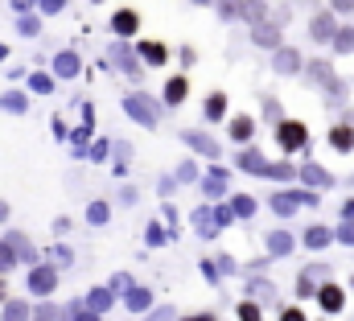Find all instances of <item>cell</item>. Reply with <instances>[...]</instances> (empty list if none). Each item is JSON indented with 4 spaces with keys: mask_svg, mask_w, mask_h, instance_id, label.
<instances>
[{
    "mask_svg": "<svg viewBox=\"0 0 354 321\" xmlns=\"http://www.w3.org/2000/svg\"><path fill=\"white\" fill-rule=\"evenodd\" d=\"M272 71L276 75H301V54L292 50V46H280V50H272Z\"/></svg>",
    "mask_w": 354,
    "mask_h": 321,
    "instance_id": "obj_8",
    "label": "cell"
},
{
    "mask_svg": "<svg viewBox=\"0 0 354 321\" xmlns=\"http://www.w3.org/2000/svg\"><path fill=\"white\" fill-rule=\"evenodd\" d=\"M145 235H149V247H161V243H165V227H161V223H149V231H145Z\"/></svg>",
    "mask_w": 354,
    "mask_h": 321,
    "instance_id": "obj_40",
    "label": "cell"
},
{
    "mask_svg": "<svg viewBox=\"0 0 354 321\" xmlns=\"http://www.w3.org/2000/svg\"><path fill=\"white\" fill-rule=\"evenodd\" d=\"M0 321H29V305H25V301H12V297H8V301L0 305Z\"/></svg>",
    "mask_w": 354,
    "mask_h": 321,
    "instance_id": "obj_28",
    "label": "cell"
},
{
    "mask_svg": "<svg viewBox=\"0 0 354 321\" xmlns=\"http://www.w3.org/2000/svg\"><path fill=\"white\" fill-rule=\"evenodd\" d=\"M169 318H174L169 309H157V313H153V318H149V321H169Z\"/></svg>",
    "mask_w": 354,
    "mask_h": 321,
    "instance_id": "obj_52",
    "label": "cell"
},
{
    "mask_svg": "<svg viewBox=\"0 0 354 321\" xmlns=\"http://www.w3.org/2000/svg\"><path fill=\"white\" fill-rule=\"evenodd\" d=\"M124 305H128L132 313H145V309L153 305V293H149V288H128V293H124Z\"/></svg>",
    "mask_w": 354,
    "mask_h": 321,
    "instance_id": "obj_27",
    "label": "cell"
},
{
    "mask_svg": "<svg viewBox=\"0 0 354 321\" xmlns=\"http://www.w3.org/2000/svg\"><path fill=\"white\" fill-rule=\"evenodd\" d=\"M181 321H214V313H194V318H181Z\"/></svg>",
    "mask_w": 354,
    "mask_h": 321,
    "instance_id": "obj_53",
    "label": "cell"
},
{
    "mask_svg": "<svg viewBox=\"0 0 354 321\" xmlns=\"http://www.w3.org/2000/svg\"><path fill=\"white\" fill-rule=\"evenodd\" d=\"M239 17H248V21H252V29H256V25H264V21H268V4H264V0H248V4L239 8Z\"/></svg>",
    "mask_w": 354,
    "mask_h": 321,
    "instance_id": "obj_29",
    "label": "cell"
},
{
    "mask_svg": "<svg viewBox=\"0 0 354 321\" xmlns=\"http://www.w3.org/2000/svg\"><path fill=\"white\" fill-rule=\"evenodd\" d=\"M276 140H280L284 153H301V149L309 145V128H305L301 120H280V124H276Z\"/></svg>",
    "mask_w": 354,
    "mask_h": 321,
    "instance_id": "obj_3",
    "label": "cell"
},
{
    "mask_svg": "<svg viewBox=\"0 0 354 321\" xmlns=\"http://www.w3.org/2000/svg\"><path fill=\"white\" fill-rule=\"evenodd\" d=\"M227 223H231V210H227V206H214V210H210V206H202V210L194 214V227L202 231V239H214Z\"/></svg>",
    "mask_w": 354,
    "mask_h": 321,
    "instance_id": "obj_5",
    "label": "cell"
},
{
    "mask_svg": "<svg viewBox=\"0 0 354 321\" xmlns=\"http://www.w3.org/2000/svg\"><path fill=\"white\" fill-rule=\"evenodd\" d=\"M189 4H214V0H189Z\"/></svg>",
    "mask_w": 354,
    "mask_h": 321,
    "instance_id": "obj_58",
    "label": "cell"
},
{
    "mask_svg": "<svg viewBox=\"0 0 354 321\" xmlns=\"http://www.w3.org/2000/svg\"><path fill=\"white\" fill-rule=\"evenodd\" d=\"M83 305H87L91 313L99 318V313H107V309L115 305V293H111V288H91V293H87V301H83Z\"/></svg>",
    "mask_w": 354,
    "mask_h": 321,
    "instance_id": "obj_19",
    "label": "cell"
},
{
    "mask_svg": "<svg viewBox=\"0 0 354 321\" xmlns=\"http://www.w3.org/2000/svg\"><path fill=\"white\" fill-rule=\"evenodd\" d=\"M54 318V309H50V305H41V309H37V321H50Z\"/></svg>",
    "mask_w": 354,
    "mask_h": 321,
    "instance_id": "obj_51",
    "label": "cell"
},
{
    "mask_svg": "<svg viewBox=\"0 0 354 321\" xmlns=\"http://www.w3.org/2000/svg\"><path fill=\"white\" fill-rule=\"evenodd\" d=\"M334 33H338V21H334V12L326 8V12H317L313 21H309V37L313 42H334Z\"/></svg>",
    "mask_w": 354,
    "mask_h": 321,
    "instance_id": "obj_12",
    "label": "cell"
},
{
    "mask_svg": "<svg viewBox=\"0 0 354 321\" xmlns=\"http://www.w3.org/2000/svg\"><path fill=\"white\" fill-rule=\"evenodd\" d=\"M292 247H297V243H292L288 231H272V235H268V255H276V259H284Z\"/></svg>",
    "mask_w": 354,
    "mask_h": 321,
    "instance_id": "obj_24",
    "label": "cell"
},
{
    "mask_svg": "<svg viewBox=\"0 0 354 321\" xmlns=\"http://www.w3.org/2000/svg\"><path fill=\"white\" fill-rule=\"evenodd\" d=\"M334 239L342 243V247H354V223H342V231H338Z\"/></svg>",
    "mask_w": 354,
    "mask_h": 321,
    "instance_id": "obj_44",
    "label": "cell"
},
{
    "mask_svg": "<svg viewBox=\"0 0 354 321\" xmlns=\"http://www.w3.org/2000/svg\"><path fill=\"white\" fill-rule=\"evenodd\" d=\"M235 313H239V321H260V305H256V301H239Z\"/></svg>",
    "mask_w": 354,
    "mask_h": 321,
    "instance_id": "obj_39",
    "label": "cell"
},
{
    "mask_svg": "<svg viewBox=\"0 0 354 321\" xmlns=\"http://www.w3.org/2000/svg\"><path fill=\"white\" fill-rule=\"evenodd\" d=\"M17 33L37 37V33H41V21H37V17H21V21H17Z\"/></svg>",
    "mask_w": 354,
    "mask_h": 321,
    "instance_id": "obj_36",
    "label": "cell"
},
{
    "mask_svg": "<svg viewBox=\"0 0 354 321\" xmlns=\"http://www.w3.org/2000/svg\"><path fill=\"white\" fill-rule=\"evenodd\" d=\"M301 206H317V194L313 190H280V194H272V210L276 214H292Z\"/></svg>",
    "mask_w": 354,
    "mask_h": 321,
    "instance_id": "obj_4",
    "label": "cell"
},
{
    "mask_svg": "<svg viewBox=\"0 0 354 321\" xmlns=\"http://www.w3.org/2000/svg\"><path fill=\"white\" fill-rule=\"evenodd\" d=\"M107 62H111V66H120L128 79H145V75H140V62H136V58H132V50H128V42H111Z\"/></svg>",
    "mask_w": 354,
    "mask_h": 321,
    "instance_id": "obj_6",
    "label": "cell"
},
{
    "mask_svg": "<svg viewBox=\"0 0 354 321\" xmlns=\"http://www.w3.org/2000/svg\"><path fill=\"white\" fill-rule=\"evenodd\" d=\"M12 264H17V251L8 247V239H0V272H12Z\"/></svg>",
    "mask_w": 354,
    "mask_h": 321,
    "instance_id": "obj_37",
    "label": "cell"
},
{
    "mask_svg": "<svg viewBox=\"0 0 354 321\" xmlns=\"http://www.w3.org/2000/svg\"><path fill=\"white\" fill-rule=\"evenodd\" d=\"M54 75H58V79H75V75H79V54H75V50H62V54L54 58Z\"/></svg>",
    "mask_w": 354,
    "mask_h": 321,
    "instance_id": "obj_22",
    "label": "cell"
},
{
    "mask_svg": "<svg viewBox=\"0 0 354 321\" xmlns=\"http://www.w3.org/2000/svg\"><path fill=\"white\" fill-rule=\"evenodd\" d=\"M280 321H305V313H301V309H284V313H280Z\"/></svg>",
    "mask_w": 354,
    "mask_h": 321,
    "instance_id": "obj_49",
    "label": "cell"
},
{
    "mask_svg": "<svg viewBox=\"0 0 354 321\" xmlns=\"http://www.w3.org/2000/svg\"><path fill=\"white\" fill-rule=\"evenodd\" d=\"M0 107L12 111V116H21V111L29 107V99H25V91H4V95H0Z\"/></svg>",
    "mask_w": 354,
    "mask_h": 321,
    "instance_id": "obj_30",
    "label": "cell"
},
{
    "mask_svg": "<svg viewBox=\"0 0 354 321\" xmlns=\"http://www.w3.org/2000/svg\"><path fill=\"white\" fill-rule=\"evenodd\" d=\"M301 243H305L309 251H322V247H330V243H334V231H330V227H309Z\"/></svg>",
    "mask_w": 354,
    "mask_h": 321,
    "instance_id": "obj_25",
    "label": "cell"
},
{
    "mask_svg": "<svg viewBox=\"0 0 354 321\" xmlns=\"http://www.w3.org/2000/svg\"><path fill=\"white\" fill-rule=\"evenodd\" d=\"M252 293H256L260 301H272V305H276V284H268V280H252ZM260 301H256V305H260Z\"/></svg>",
    "mask_w": 354,
    "mask_h": 321,
    "instance_id": "obj_35",
    "label": "cell"
},
{
    "mask_svg": "<svg viewBox=\"0 0 354 321\" xmlns=\"http://www.w3.org/2000/svg\"><path fill=\"white\" fill-rule=\"evenodd\" d=\"M264 120H268V124H280V120H284L280 99H264Z\"/></svg>",
    "mask_w": 354,
    "mask_h": 321,
    "instance_id": "obj_38",
    "label": "cell"
},
{
    "mask_svg": "<svg viewBox=\"0 0 354 321\" xmlns=\"http://www.w3.org/2000/svg\"><path fill=\"white\" fill-rule=\"evenodd\" d=\"M235 165H239L243 173H252V177H264V169H268L264 153H260L256 145H243V149H239V157H235Z\"/></svg>",
    "mask_w": 354,
    "mask_h": 321,
    "instance_id": "obj_11",
    "label": "cell"
},
{
    "mask_svg": "<svg viewBox=\"0 0 354 321\" xmlns=\"http://www.w3.org/2000/svg\"><path fill=\"white\" fill-rule=\"evenodd\" d=\"M202 111H206V120H210V124H218V120L227 116V95H223V91L206 95V107H202Z\"/></svg>",
    "mask_w": 354,
    "mask_h": 321,
    "instance_id": "obj_26",
    "label": "cell"
},
{
    "mask_svg": "<svg viewBox=\"0 0 354 321\" xmlns=\"http://www.w3.org/2000/svg\"><path fill=\"white\" fill-rule=\"evenodd\" d=\"M264 177L268 181H288V177H297V169H292L288 160H276V165H268L264 169Z\"/></svg>",
    "mask_w": 354,
    "mask_h": 321,
    "instance_id": "obj_32",
    "label": "cell"
},
{
    "mask_svg": "<svg viewBox=\"0 0 354 321\" xmlns=\"http://www.w3.org/2000/svg\"><path fill=\"white\" fill-rule=\"evenodd\" d=\"M334 12H354V0H334Z\"/></svg>",
    "mask_w": 354,
    "mask_h": 321,
    "instance_id": "obj_50",
    "label": "cell"
},
{
    "mask_svg": "<svg viewBox=\"0 0 354 321\" xmlns=\"http://www.w3.org/2000/svg\"><path fill=\"white\" fill-rule=\"evenodd\" d=\"M91 4H99V0H91Z\"/></svg>",
    "mask_w": 354,
    "mask_h": 321,
    "instance_id": "obj_59",
    "label": "cell"
},
{
    "mask_svg": "<svg viewBox=\"0 0 354 321\" xmlns=\"http://www.w3.org/2000/svg\"><path fill=\"white\" fill-rule=\"evenodd\" d=\"M62 4H66V0H41V12L54 17V12H62Z\"/></svg>",
    "mask_w": 354,
    "mask_h": 321,
    "instance_id": "obj_47",
    "label": "cell"
},
{
    "mask_svg": "<svg viewBox=\"0 0 354 321\" xmlns=\"http://www.w3.org/2000/svg\"><path fill=\"white\" fill-rule=\"evenodd\" d=\"M177 181H198V165L194 160H181L177 165Z\"/></svg>",
    "mask_w": 354,
    "mask_h": 321,
    "instance_id": "obj_41",
    "label": "cell"
},
{
    "mask_svg": "<svg viewBox=\"0 0 354 321\" xmlns=\"http://www.w3.org/2000/svg\"><path fill=\"white\" fill-rule=\"evenodd\" d=\"M136 29H140L136 8H120V12H111V33H115V37H132Z\"/></svg>",
    "mask_w": 354,
    "mask_h": 321,
    "instance_id": "obj_13",
    "label": "cell"
},
{
    "mask_svg": "<svg viewBox=\"0 0 354 321\" xmlns=\"http://www.w3.org/2000/svg\"><path fill=\"white\" fill-rule=\"evenodd\" d=\"M103 288H111V293H128V288H132V280H128V272H115V276H111V284H103Z\"/></svg>",
    "mask_w": 354,
    "mask_h": 321,
    "instance_id": "obj_42",
    "label": "cell"
},
{
    "mask_svg": "<svg viewBox=\"0 0 354 321\" xmlns=\"http://www.w3.org/2000/svg\"><path fill=\"white\" fill-rule=\"evenodd\" d=\"M124 111H128L136 124H145V128H157V120H161V111H157V99H149L145 91H132V95L124 99Z\"/></svg>",
    "mask_w": 354,
    "mask_h": 321,
    "instance_id": "obj_1",
    "label": "cell"
},
{
    "mask_svg": "<svg viewBox=\"0 0 354 321\" xmlns=\"http://www.w3.org/2000/svg\"><path fill=\"white\" fill-rule=\"evenodd\" d=\"M71 321H99V318L91 313L87 305H79V301H75V309H71Z\"/></svg>",
    "mask_w": 354,
    "mask_h": 321,
    "instance_id": "obj_45",
    "label": "cell"
},
{
    "mask_svg": "<svg viewBox=\"0 0 354 321\" xmlns=\"http://www.w3.org/2000/svg\"><path fill=\"white\" fill-rule=\"evenodd\" d=\"M252 42H256L260 50H280V46H284L280 29H276L272 21H264V25H256V29H252Z\"/></svg>",
    "mask_w": 354,
    "mask_h": 321,
    "instance_id": "obj_15",
    "label": "cell"
},
{
    "mask_svg": "<svg viewBox=\"0 0 354 321\" xmlns=\"http://www.w3.org/2000/svg\"><path fill=\"white\" fill-rule=\"evenodd\" d=\"M8 301V288H4V276H0V305Z\"/></svg>",
    "mask_w": 354,
    "mask_h": 321,
    "instance_id": "obj_56",
    "label": "cell"
},
{
    "mask_svg": "<svg viewBox=\"0 0 354 321\" xmlns=\"http://www.w3.org/2000/svg\"><path fill=\"white\" fill-rule=\"evenodd\" d=\"M227 181H231V173H227V169H210L198 185H202V194L214 202V198H223V194H227Z\"/></svg>",
    "mask_w": 354,
    "mask_h": 321,
    "instance_id": "obj_14",
    "label": "cell"
},
{
    "mask_svg": "<svg viewBox=\"0 0 354 321\" xmlns=\"http://www.w3.org/2000/svg\"><path fill=\"white\" fill-rule=\"evenodd\" d=\"M330 145H334V153H354V128L351 124H334L330 128Z\"/></svg>",
    "mask_w": 354,
    "mask_h": 321,
    "instance_id": "obj_20",
    "label": "cell"
},
{
    "mask_svg": "<svg viewBox=\"0 0 354 321\" xmlns=\"http://www.w3.org/2000/svg\"><path fill=\"white\" fill-rule=\"evenodd\" d=\"M330 46H334L338 54H354V25H346V29H338Z\"/></svg>",
    "mask_w": 354,
    "mask_h": 321,
    "instance_id": "obj_31",
    "label": "cell"
},
{
    "mask_svg": "<svg viewBox=\"0 0 354 321\" xmlns=\"http://www.w3.org/2000/svg\"><path fill=\"white\" fill-rule=\"evenodd\" d=\"M297 177L305 181V190L313 185V194H317V190H330V185H334V177H330V173H326L322 165H313V160H305V165L297 169Z\"/></svg>",
    "mask_w": 354,
    "mask_h": 321,
    "instance_id": "obj_10",
    "label": "cell"
},
{
    "mask_svg": "<svg viewBox=\"0 0 354 321\" xmlns=\"http://www.w3.org/2000/svg\"><path fill=\"white\" fill-rule=\"evenodd\" d=\"M309 79L317 82L322 91H330V99H346V82L334 75V66H330L326 58H313V62H309Z\"/></svg>",
    "mask_w": 354,
    "mask_h": 321,
    "instance_id": "obj_2",
    "label": "cell"
},
{
    "mask_svg": "<svg viewBox=\"0 0 354 321\" xmlns=\"http://www.w3.org/2000/svg\"><path fill=\"white\" fill-rule=\"evenodd\" d=\"M256 206H260V202H256L252 194H235V198L227 202V210H231V219H252V214H256Z\"/></svg>",
    "mask_w": 354,
    "mask_h": 321,
    "instance_id": "obj_23",
    "label": "cell"
},
{
    "mask_svg": "<svg viewBox=\"0 0 354 321\" xmlns=\"http://www.w3.org/2000/svg\"><path fill=\"white\" fill-rule=\"evenodd\" d=\"M227 136L239 140V145H248V140L256 136V120H252V116H235V120L227 124Z\"/></svg>",
    "mask_w": 354,
    "mask_h": 321,
    "instance_id": "obj_17",
    "label": "cell"
},
{
    "mask_svg": "<svg viewBox=\"0 0 354 321\" xmlns=\"http://www.w3.org/2000/svg\"><path fill=\"white\" fill-rule=\"evenodd\" d=\"M29 4H33V0H12V8H17V12H25Z\"/></svg>",
    "mask_w": 354,
    "mask_h": 321,
    "instance_id": "obj_54",
    "label": "cell"
},
{
    "mask_svg": "<svg viewBox=\"0 0 354 321\" xmlns=\"http://www.w3.org/2000/svg\"><path fill=\"white\" fill-rule=\"evenodd\" d=\"M4 219H8V202L0 198V223H4Z\"/></svg>",
    "mask_w": 354,
    "mask_h": 321,
    "instance_id": "obj_55",
    "label": "cell"
},
{
    "mask_svg": "<svg viewBox=\"0 0 354 321\" xmlns=\"http://www.w3.org/2000/svg\"><path fill=\"white\" fill-rule=\"evenodd\" d=\"M185 95H189V79H185V75H174V79L165 82V107L185 103Z\"/></svg>",
    "mask_w": 354,
    "mask_h": 321,
    "instance_id": "obj_21",
    "label": "cell"
},
{
    "mask_svg": "<svg viewBox=\"0 0 354 321\" xmlns=\"http://www.w3.org/2000/svg\"><path fill=\"white\" fill-rule=\"evenodd\" d=\"M107 214H111V210H107V202H91V206H87V223H91V227H103V223H107Z\"/></svg>",
    "mask_w": 354,
    "mask_h": 321,
    "instance_id": "obj_33",
    "label": "cell"
},
{
    "mask_svg": "<svg viewBox=\"0 0 354 321\" xmlns=\"http://www.w3.org/2000/svg\"><path fill=\"white\" fill-rule=\"evenodd\" d=\"M136 54H140V62H149V66H165V58H169V50H165L161 42H136Z\"/></svg>",
    "mask_w": 354,
    "mask_h": 321,
    "instance_id": "obj_16",
    "label": "cell"
},
{
    "mask_svg": "<svg viewBox=\"0 0 354 321\" xmlns=\"http://www.w3.org/2000/svg\"><path fill=\"white\" fill-rule=\"evenodd\" d=\"M313 297H317V305H322L326 313H342V305H346V288H342V284H334V280H330V284H322Z\"/></svg>",
    "mask_w": 354,
    "mask_h": 321,
    "instance_id": "obj_9",
    "label": "cell"
},
{
    "mask_svg": "<svg viewBox=\"0 0 354 321\" xmlns=\"http://www.w3.org/2000/svg\"><path fill=\"white\" fill-rule=\"evenodd\" d=\"M181 140H185L189 149H198V153H206V157H218V153H223V149H218V140H210L206 132H194V128H189V132H181Z\"/></svg>",
    "mask_w": 354,
    "mask_h": 321,
    "instance_id": "obj_18",
    "label": "cell"
},
{
    "mask_svg": "<svg viewBox=\"0 0 354 321\" xmlns=\"http://www.w3.org/2000/svg\"><path fill=\"white\" fill-rule=\"evenodd\" d=\"M202 276H206V280H210V284H214V280H218V272H214V264H210V259H206V264H202Z\"/></svg>",
    "mask_w": 354,
    "mask_h": 321,
    "instance_id": "obj_48",
    "label": "cell"
},
{
    "mask_svg": "<svg viewBox=\"0 0 354 321\" xmlns=\"http://www.w3.org/2000/svg\"><path fill=\"white\" fill-rule=\"evenodd\" d=\"M87 153H91V160H103V157H107V140H95Z\"/></svg>",
    "mask_w": 354,
    "mask_h": 321,
    "instance_id": "obj_46",
    "label": "cell"
},
{
    "mask_svg": "<svg viewBox=\"0 0 354 321\" xmlns=\"http://www.w3.org/2000/svg\"><path fill=\"white\" fill-rule=\"evenodd\" d=\"M54 288H58V272H54L50 264H37V268L29 272V293H33V297H50Z\"/></svg>",
    "mask_w": 354,
    "mask_h": 321,
    "instance_id": "obj_7",
    "label": "cell"
},
{
    "mask_svg": "<svg viewBox=\"0 0 354 321\" xmlns=\"http://www.w3.org/2000/svg\"><path fill=\"white\" fill-rule=\"evenodd\" d=\"M29 86H33L37 95H50V91H54V79H50V75H33V79H29Z\"/></svg>",
    "mask_w": 354,
    "mask_h": 321,
    "instance_id": "obj_43",
    "label": "cell"
},
{
    "mask_svg": "<svg viewBox=\"0 0 354 321\" xmlns=\"http://www.w3.org/2000/svg\"><path fill=\"white\" fill-rule=\"evenodd\" d=\"M4 58H8V46H0V62H4Z\"/></svg>",
    "mask_w": 354,
    "mask_h": 321,
    "instance_id": "obj_57",
    "label": "cell"
},
{
    "mask_svg": "<svg viewBox=\"0 0 354 321\" xmlns=\"http://www.w3.org/2000/svg\"><path fill=\"white\" fill-rule=\"evenodd\" d=\"M214 8H218V17H223V21H235V17H239V8H243V0H214Z\"/></svg>",
    "mask_w": 354,
    "mask_h": 321,
    "instance_id": "obj_34",
    "label": "cell"
}]
</instances>
